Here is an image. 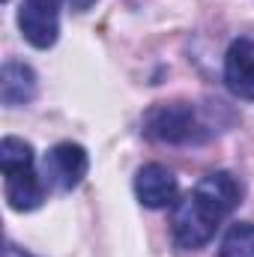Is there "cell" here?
<instances>
[{
    "mask_svg": "<svg viewBox=\"0 0 254 257\" xmlns=\"http://www.w3.org/2000/svg\"><path fill=\"white\" fill-rule=\"evenodd\" d=\"M177 177L162 165H144L135 177V194L147 209H165L177 203Z\"/></svg>",
    "mask_w": 254,
    "mask_h": 257,
    "instance_id": "5",
    "label": "cell"
},
{
    "mask_svg": "<svg viewBox=\"0 0 254 257\" xmlns=\"http://www.w3.org/2000/svg\"><path fill=\"white\" fill-rule=\"evenodd\" d=\"M224 81L233 96L254 99V39H236L224 57Z\"/></svg>",
    "mask_w": 254,
    "mask_h": 257,
    "instance_id": "6",
    "label": "cell"
},
{
    "mask_svg": "<svg viewBox=\"0 0 254 257\" xmlns=\"http://www.w3.org/2000/svg\"><path fill=\"white\" fill-rule=\"evenodd\" d=\"M218 257H254V224L239 221L227 230Z\"/></svg>",
    "mask_w": 254,
    "mask_h": 257,
    "instance_id": "9",
    "label": "cell"
},
{
    "mask_svg": "<svg viewBox=\"0 0 254 257\" xmlns=\"http://www.w3.org/2000/svg\"><path fill=\"white\" fill-rule=\"evenodd\" d=\"M6 177V200L12 209L18 212H30L36 209L42 200H45V180L36 174L33 165H24V168H12V171H3Z\"/></svg>",
    "mask_w": 254,
    "mask_h": 257,
    "instance_id": "7",
    "label": "cell"
},
{
    "mask_svg": "<svg viewBox=\"0 0 254 257\" xmlns=\"http://www.w3.org/2000/svg\"><path fill=\"white\" fill-rule=\"evenodd\" d=\"M3 257H33L30 251H24V248H18L15 242H6V248H3Z\"/></svg>",
    "mask_w": 254,
    "mask_h": 257,
    "instance_id": "11",
    "label": "cell"
},
{
    "mask_svg": "<svg viewBox=\"0 0 254 257\" xmlns=\"http://www.w3.org/2000/svg\"><path fill=\"white\" fill-rule=\"evenodd\" d=\"M60 6L63 0H21L18 27L33 48H51L60 33Z\"/></svg>",
    "mask_w": 254,
    "mask_h": 257,
    "instance_id": "4",
    "label": "cell"
},
{
    "mask_svg": "<svg viewBox=\"0 0 254 257\" xmlns=\"http://www.w3.org/2000/svg\"><path fill=\"white\" fill-rule=\"evenodd\" d=\"M24 165H33V147L12 135L3 138L0 141V168L12 171V168H24Z\"/></svg>",
    "mask_w": 254,
    "mask_h": 257,
    "instance_id": "10",
    "label": "cell"
},
{
    "mask_svg": "<svg viewBox=\"0 0 254 257\" xmlns=\"http://www.w3.org/2000/svg\"><path fill=\"white\" fill-rule=\"evenodd\" d=\"M87 165L90 162H87L84 147L66 141V144H57V147H51L45 153V159H42V180L54 192H72L84 180Z\"/></svg>",
    "mask_w": 254,
    "mask_h": 257,
    "instance_id": "3",
    "label": "cell"
},
{
    "mask_svg": "<svg viewBox=\"0 0 254 257\" xmlns=\"http://www.w3.org/2000/svg\"><path fill=\"white\" fill-rule=\"evenodd\" d=\"M144 135L159 144H191L200 141L206 132L189 102H171V105H153L144 114Z\"/></svg>",
    "mask_w": 254,
    "mask_h": 257,
    "instance_id": "2",
    "label": "cell"
},
{
    "mask_svg": "<svg viewBox=\"0 0 254 257\" xmlns=\"http://www.w3.org/2000/svg\"><path fill=\"white\" fill-rule=\"evenodd\" d=\"M36 96V72L21 60H6L0 72V99L6 108H18L33 102Z\"/></svg>",
    "mask_w": 254,
    "mask_h": 257,
    "instance_id": "8",
    "label": "cell"
},
{
    "mask_svg": "<svg viewBox=\"0 0 254 257\" xmlns=\"http://www.w3.org/2000/svg\"><path fill=\"white\" fill-rule=\"evenodd\" d=\"M239 200H242V186L233 174L227 171L206 174L194 186V192L174 203V212H171L174 242L183 251H194L206 245L215 236L218 224L239 206Z\"/></svg>",
    "mask_w": 254,
    "mask_h": 257,
    "instance_id": "1",
    "label": "cell"
}]
</instances>
